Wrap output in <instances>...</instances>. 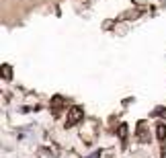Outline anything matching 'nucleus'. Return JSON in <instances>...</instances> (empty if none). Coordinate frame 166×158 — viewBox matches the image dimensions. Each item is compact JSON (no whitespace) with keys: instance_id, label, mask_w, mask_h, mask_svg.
<instances>
[{"instance_id":"obj_1","label":"nucleus","mask_w":166,"mask_h":158,"mask_svg":"<svg viewBox=\"0 0 166 158\" xmlns=\"http://www.w3.org/2000/svg\"><path fill=\"white\" fill-rule=\"evenodd\" d=\"M135 136H137V140L142 144H150L152 142V133H150V127H148V121H137V125H135Z\"/></svg>"},{"instance_id":"obj_2","label":"nucleus","mask_w":166,"mask_h":158,"mask_svg":"<svg viewBox=\"0 0 166 158\" xmlns=\"http://www.w3.org/2000/svg\"><path fill=\"white\" fill-rule=\"evenodd\" d=\"M82 119H84V111H82V107H70L68 123H66V127H72V125L82 123Z\"/></svg>"},{"instance_id":"obj_3","label":"nucleus","mask_w":166,"mask_h":158,"mask_svg":"<svg viewBox=\"0 0 166 158\" xmlns=\"http://www.w3.org/2000/svg\"><path fill=\"white\" fill-rule=\"evenodd\" d=\"M62 109H64V99H62V97H54V99H51V113L59 115V113H62Z\"/></svg>"},{"instance_id":"obj_4","label":"nucleus","mask_w":166,"mask_h":158,"mask_svg":"<svg viewBox=\"0 0 166 158\" xmlns=\"http://www.w3.org/2000/svg\"><path fill=\"white\" fill-rule=\"evenodd\" d=\"M156 140L158 142H164L166 140V123H158L156 125Z\"/></svg>"},{"instance_id":"obj_5","label":"nucleus","mask_w":166,"mask_h":158,"mask_svg":"<svg viewBox=\"0 0 166 158\" xmlns=\"http://www.w3.org/2000/svg\"><path fill=\"white\" fill-rule=\"evenodd\" d=\"M150 117H160V119H164V117H166V107H156V109H152Z\"/></svg>"},{"instance_id":"obj_6","label":"nucleus","mask_w":166,"mask_h":158,"mask_svg":"<svg viewBox=\"0 0 166 158\" xmlns=\"http://www.w3.org/2000/svg\"><path fill=\"white\" fill-rule=\"evenodd\" d=\"M2 78H4V80H10V78H12V68H10V66H2Z\"/></svg>"},{"instance_id":"obj_7","label":"nucleus","mask_w":166,"mask_h":158,"mask_svg":"<svg viewBox=\"0 0 166 158\" xmlns=\"http://www.w3.org/2000/svg\"><path fill=\"white\" fill-rule=\"evenodd\" d=\"M117 133H119V138H121V140H125V138H127V125L121 123V125L117 127Z\"/></svg>"},{"instance_id":"obj_8","label":"nucleus","mask_w":166,"mask_h":158,"mask_svg":"<svg viewBox=\"0 0 166 158\" xmlns=\"http://www.w3.org/2000/svg\"><path fill=\"white\" fill-rule=\"evenodd\" d=\"M101 154H103V152H101V150H97V152H92L88 158H101Z\"/></svg>"}]
</instances>
